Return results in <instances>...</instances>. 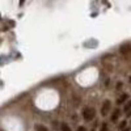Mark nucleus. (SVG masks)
Masks as SVG:
<instances>
[{
  "mask_svg": "<svg viewBox=\"0 0 131 131\" xmlns=\"http://www.w3.org/2000/svg\"><path fill=\"white\" fill-rule=\"evenodd\" d=\"M62 131H71V128H70V126L67 123H63L62 125Z\"/></svg>",
  "mask_w": 131,
  "mask_h": 131,
  "instance_id": "39448f33",
  "label": "nucleus"
},
{
  "mask_svg": "<svg viewBox=\"0 0 131 131\" xmlns=\"http://www.w3.org/2000/svg\"><path fill=\"white\" fill-rule=\"evenodd\" d=\"M118 117H119V110H118V109H115V110L113 112V114H112V121L115 122L117 119H118Z\"/></svg>",
  "mask_w": 131,
  "mask_h": 131,
  "instance_id": "7ed1b4c3",
  "label": "nucleus"
},
{
  "mask_svg": "<svg viewBox=\"0 0 131 131\" xmlns=\"http://www.w3.org/2000/svg\"><path fill=\"white\" fill-rule=\"evenodd\" d=\"M126 98H127V94H123V96H122V97H121V98H119V100H118V104H122V102H123V101L126 100Z\"/></svg>",
  "mask_w": 131,
  "mask_h": 131,
  "instance_id": "0eeeda50",
  "label": "nucleus"
},
{
  "mask_svg": "<svg viewBox=\"0 0 131 131\" xmlns=\"http://www.w3.org/2000/svg\"><path fill=\"white\" fill-rule=\"evenodd\" d=\"M130 109H131V101L126 102V105H125V112H128Z\"/></svg>",
  "mask_w": 131,
  "mask_h": 131,
  "instance_id": "423d86ee",
  "label": "nucleus"
},
{
  "mask_svg": "<svg viewBox=\"0 0 131 131\" xmlns=\"http://www.w3.org/2000/svg\"><path fill=\"white\" fill-rule=\"evenodd\" d=\"M109 109H110V101H109V100H106V101L104 102V106H102V109H101V113H102V115H106V114H107Z\"/></svg>",
  "mask_w": 131,
  "mask_h": 131,
  "instance_id": "f03ea898",
  "label": "nucleus"
},
{
  "mask_svg": "<svg viewBox=\"0 0 131 131\" xmlns=\"http://www.w3.org/2000/svg\"><path fill=\"white\" fill-rule=\"evenodd\" d=\"M123 131H130V128H126V130H123Z\"/></svg>",
  "mask_w": 131,
  "mask_h": 131,
  "instance_id": "9b49d317",
  "label": "nucleus"
},
{
  "mask_svg": "<svg viewBox=\"0 0 131 131\" xmlns=\"http://www.w3.org/2000/svg\"><path fill=\"white\" fill-rule=\"evenodd\" d=\"M78 131H85V128H84V127H83V126H80V127H79V128H78Z\"/></svg>",
  "mask_w": 131,
  "mask_h": 131,
  "instance_id": "9d476101",
  "label": "nucleus"
},
{
  "mask_svg": "<svg viewBox=\"0 0 131 131\" xmlns=\"http://www.w3.org/2000/svg\"><path fill=\"white\" fill-rule=\"evenodd\" d=\"M36 130L37 131H47V128L45 126H42V125H36Z\"/></svg>",
  "mask_w": 131,
  "mask_h": 131,
  "instance_id": "20e7f679",
  "label": "nucleus"
},
{
  "mask_svg": "<svg viewBox=\"0 0 131 131\" xmlns=\"http://www.w3.org/2000/svg\"><path fill=\"white\" fill-rule=\"evenodd\" d=\"M128 117H131V112H128Z\"/></svg>",
  "mask_w": 131,
  "mask_h": 131,
  "instance_id": "f8f14e48",
  "label": "nucleus"
},
{
  "mask_svg": "<svg viewBox=\"0 0 131 131\" xmlns=\"http://www.w3.org/2000/svg\"><path fill=\"white\" fill-rule=\"evenodd\" d=\"M101 131H107V125H106V123H104V125H102V127H101Z\"/></svg>",
  "mask_w": 131,
  "mask_h": 131,
  "instance_id": "1a4fd4ad",
  "label": "nucleus"
},
{
  "mask_svg": "<svg viewBox=\"0 0 131 131\" xmlns=\"http://www.w3.org/2000/svg\"><path fill=\"white\" fill-rule=\"evenodd\" d=\"M126 125H127V123H126V121H123L121 125H119V128H121V130H123V128L126 127Z\"/></svg>",
  "mask_w": 131,
  "mask_h": 131,
  "instance_id": "6e6552de",
  "label": "nucleus"
},
{
  "mask_svg": "<svg viewBox=\"0 0 131 131\" xmlns=\"http://www.w3.org/2000/svg\"><path fill=\"white\" fill-rule=\"evenodd\" d=\"M94 115H96L94 109H92V107H85V109H83V117H84L85 121H92V119L94 118Z\"/></svg>",
  "mask_w": 131,
  "mask_h": 131,
  "instance_id": "f257e3e1",
  "label": "nucleus"
}]
</instances>
